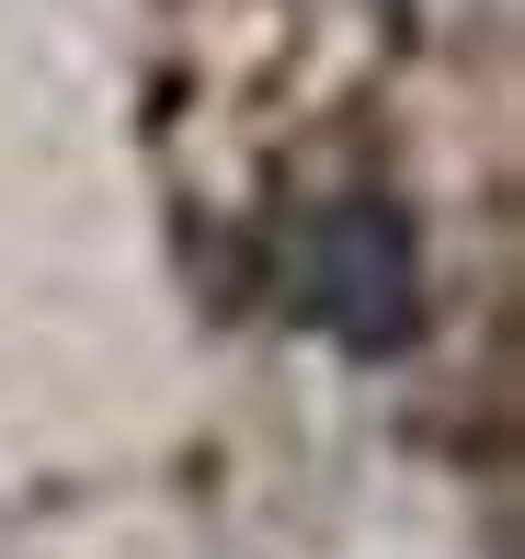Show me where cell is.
I'll use <instances>...</instances> for the list:
<instances>
[{
    "label": "cell",
    "instance_id": "6da1fadb",
    "mask_svg": "<svg viewBox=\"0 0 525 559\" xmlns=\"http://www.w3.org/2000/svg\"><path fill=\"white\" fill-rule=\"evenodd\" d=\"M297 309L343 354H399L422 332V240L389 194H343L297 228Z\"/></svg>",
    "mask_w": 525,
    "mask_h": 559
}]
</instances>
